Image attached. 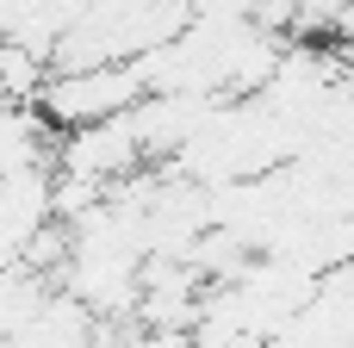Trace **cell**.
Returning <instances> with one entry per match:
<instances>
[{
	"label": "cell",
	"instance_id": "cell-1",
	"mask_svg": "<svg viewBox=\"0 0 354 348\" xmlns=\"http://www.w3.org/2000/svg\"><path fill=\"white\" fill-rule=\"evenodd\" d=\"M137 100H143L137 62H100V68H50L37 112H44V125L81 131V125H106V118L131 112Z\"/></svg>",
	"mask_w": 354,
	"mask_h": 348
},
{
	"label": "cell",
	"instance_id": "cell-2",
	"mask_svg": "<svg viewBox=\"0 0 354 348\" xmlns=\"http://www.w3.org/2000/svg\"><path fill=\"white\" fill-rule=\"evenodd\" d=\"M143 162H149V156H143V143H137V118L118 112V118H106V125H81V131H68V137H62V156H56V174L112 193V187L131 181Z\"/></svg>",
	"mask_w": 354,
	"mask_h": 348
}]
</instances>
